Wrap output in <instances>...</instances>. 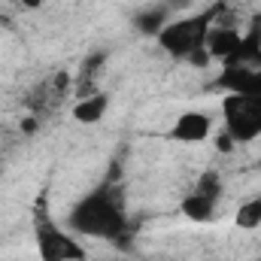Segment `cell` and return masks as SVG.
Instances as JSON below:
<instances>
[{
    "label": "cell",
    "instance_id": "cell-17",
    "mask_svg": "<svg viewBox=\"0 0 261 261\" xmlns=\"http://www.w3.org/2000/svg\"><path fill=\"white\" fill-rule=\"evenodd\" d=\"M6 3H9V0H6ZM12 3H18V0H12Z\"/></svg>",
    "mask_w": 261,
    "mask_h": 261
},
{
    "label": "cell",
    "instance_id": "cell-1",
    "mask_svg": "<svg viewBox=\"0 0 261 261\" xmlns=\"http://www.w3.org/2000/svg\"><path fill=\"white\" fill-rule=\"evenodd\" d=\"M67 225L73 234L94 237V240H119L128 228L125 203L119 189L113 186H97L94 192L79 197L73 210L67 213Z\"/></svg>",
    "mask_w": 261,
    "mask_h": 261
},
{
    "label": "cell",
    "instance_id": "cell-4",
    "mask_svg": "<svg viewBox=\"0 0 261 261\" xmlns=\"http://www.w3.org/2000/svg\"><path fill=\"white\" fill-rule=\"evenodd\" d=\"M34 246H37L40 261H85V249L79 246V240L70 231L58 228L55 222H49V219L37 222Z\"/></svg>",
    "mask_w": 261,
    "mask_h": 261
},
{
    "label": "cell",
    "instance_id": "cell-2",
    "mask_svg": "<svg viewBox=\"0 0 261 261\" xmlns=\"http://www.w3.org/2000/svg\"><path fill=\"white\" fill-rule=\"evenodd\" d=\"M222 12V6H213V9H203V12H192V15H179V18H170L161 34L155 37L158 40V49L167 52L170 58H179L186 61L192 52L203 49L206 43V34L216 21V15Z\"/></svg>",
    "mask_w": 261,
    "mask_h": 261
},
{
    "label": "cell",
    "instance_id": "cell-10",
    "mask_svg": "<svg viewBox=\"0 0 261 261\" xmlns=\"http://www.w3.org/2000/svg\"><path fill=\"white\" fill-rule=\"evenodd\" d=\"M107 107H110V97L107 94H88V97H82L73 107V119L79 125H97L107 116Z\"/></svg>",
    "mask_w": 261,
    "mask_h": 261
},
{
    "label": "cell",
    "instance_id": "cell-15",
    "mask_svg": "<svg viewBox=\"0 0 261 261\" xmlns=\"http://www.w3.org/2000/svg\"><path fill=\"white\" fill-rule=\"evenodd\" d=\"M216 146H219L222 152H231V149H234L237 143L231 140V134H228V130H222V134H219V140H216Z\"/></svg>",
    "mask_w": 261,
    "mask_h": 261
},
{
    "label": "cell",
    "instance_id": "cell-12",
    "mask_svg": "<svg viewBox=\"0 0 261 261\" xmlns=\"http://www.w3.org/2000/svg\"><path fill=\"white\" fill-rule=\"evenodd\" d=\"M234 225L243 228V231H255L261 228V197H252V200H243L237 216H234Z\"/></svg>",
    "mask_w": 261,
    "mask_h": 261
},
{
    "label": "cell",
    "instance_id": "cell-7",
    "mask_svg": "<svg viewBox=\"0 0 261 261\" xmlns=\"http://www.w3.org/2000/svg\"><path fill=\"white\" fill-rule=\"evenodd\" d=\"M240 37H243V34H237L234 28H210L203 49H206V55H210L213 61L228 64V61L234 58L237 46H240Z\"/></svg>",
    "mask_w": 261,
    "mask_h": 261
},
{
    "label": "cell",
    "instance_id": "cell-3",
    "mask_svg": "<svg viewBox=\"0 0 261 261\" xmlns=\"http://www.w3.org/2000/svg\"><path fill=\"white\" fill-rule=\"evenodd\" d=\"M225 130L234 143H252L261 137V94H228L222 100Z\"/></svg>",
    "mask_w": 261,
    "mask_h": 261
},
{
    "label": "cell",
    "instance_id": "cell-6",
    "mask_svg": "<svg viewBox=\"0 0 261 261\" xmlns=\"http://www.w3.org/2000/svg\"><path fill=\"white\" fill-rule=\"evenodd\" d=\"M219 85L228 88V94H261V67L225 64Z\"/></svg>",
    "mask_w": 261,
    "mask_h": 261
},
{
    "label": "cell",
    "instance_id": "cell-11",
    "mask_svg": "<svg viewBox=\"0 0 261 261\" xmlns=\"http://www.w3.org/2000/svg\"><path fill=\"white\" fill-rule=\"evenodd\" d=\"M167 12H170V9H167L164 3H161V6L140 9V12L134 15V28H137L143 37H158V34H161V28L170 21V18H167Z\"/></svg>",
    "mask_w": 261,
    "mask_h": 261
},
{
    "label": "cell",
    "instance_id": "cell-5",
    "mask_svg": "<svg viewBox=\"0 0 261 261\" xmlns=\"http://www.w3.org/2000/svg\"><path fill=\"white\" fill-rule=\"evenodd\" d=\"M213 137V119L200 110H186L179 113V119L170 125V140L176 143H186V146H195Z\"/></svg>",
    "mask_w": 261,
    "mask_h": 261
},
{
    "label": "cell",
    "instance_id": "cell-14",
    "mask_svg": "<svg viewBox=\"0 0 261 261\" xmlns=\"http://www.w3.org/2000/svg\"><path fill=\"white\" fill-rule=\"evenodd\" d=\"M186 61H189V64H192V67H206V64H210V61H213V58L206 55V49H197V52H192V55H189Z\"/></svg>",
    "mask_w": 261,
    "mask_h": 261
},
{
    "label": "cell",
    "instance_id": "cell-16",
    "mask_svg": "<svg viewBox=\"0 0 261 261\" xmlns=\"http://www.w3.org/2000/svg\"><path fill=\"white\" fill-rule=\"evenodd\" d=\"M18 3H21V6H28V9H37L43 0H18Z\"/></svg>",
    "mask_w": 261,
    "mask_h": 261
},
{
    "label": "cell",
    "instance_id": "cell-9",
    "mask_svg": "<svg viewBox=\"0 0 261 261\" xmlns=\"http://www.w3.org/2000/svg\"><path fill=\"white\" fill-rule=\"evenodd\" d=\"M228 64L261 67V24L240 37V46H237V52H234V58H231Z\"/></svg>",
    "mask_w": 261,
    "mask_h": 261
},
{
    "label": "cell",
    "instance_id": "cell-13",
    "mask_svg": "<svg viewBox=\"0 0 261 261\" xmlns=\"http://www.w3.org/2000/svg\"><path fill=\"white\" fill-rule=\"evenodd\" d=\"M195 192H200V195H210V197H216V200H219V192H222V186H219V176H216V173H203Z\"/></svg>",
    "mask_w": 261,
    "mask_h": 261
},
{
    "label": "cell",
    "instance_id": "cell-8",
    "mask_svg": "<svg viewBox=\"0 0 261 261\" xmlns=\"http://www.w3.org/2000/svg\"><path fill=\"white\" fill-rule=\"evenodd\" d=\"M179 210H182V216H186L189 222H197V225L213 222V216H216V197L200 195V192H192V195L182 197Z\"/></svg>",
    "mask_w": 261,
    "mask_h": 261
},
{
    "label": "cell",
    "instance_id": "cell-18",
    "mask_svg": "<svg viewBox=\"0 0 261 261\" xmlns=\"http://www.w3.org/2000/svg\"><path fill=\"white\" fill-rule=\"evenodd\" d=\"M258 167H261V161H258Z\"/></svg>",
    "mask_w": 261,
    "mask_h": 261
}]
</instances>
